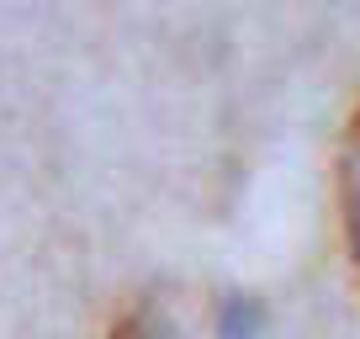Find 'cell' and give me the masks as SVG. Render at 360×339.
<instances>
[{
  "label": "cell",
  "mask_w": 360,
  "mask_h": 339,
  "mask_svg": "<svg viewBox=\"0 0 360 339\" xmlns=\"http://www.w3.org/2000/svg\"><path fill=\"white\" fill-rule=\"evenodd\" d=\"M112 339H175V328H169V318L159 313V307L138 302L122 313V324L112 328Z\"/></svg>",
  "instance_id": "obj_2"
},
{
  "label": "cell",
  "mask_w": 360,
  "mask_h": 339,
  "mask_svg": "<svg viewBox=\"0 0 360 339\" xmlns=\"http://www.w3.org/2000/svg\"><path fill=\"white\" fill-rule=\"evenodd\" d=\"M334 202H339V234H345L349 271L360 281V106L349 112L339 133V159H334Z\"/></svg>",
  "instance_id": "obj_1"
}]
</instances>
